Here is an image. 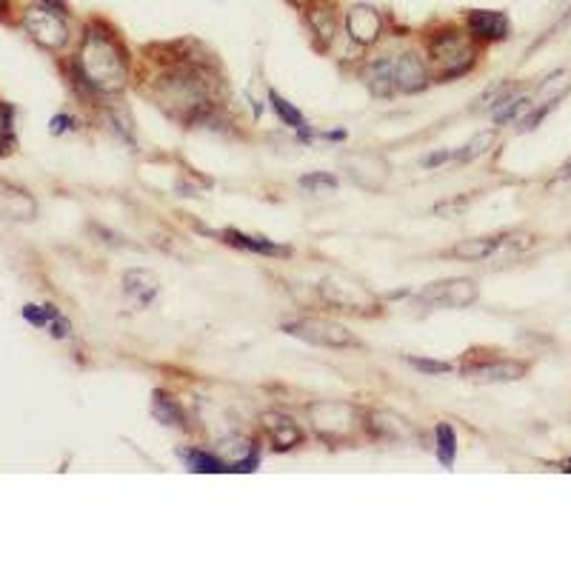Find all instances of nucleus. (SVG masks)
Wrapping results in <instances>:
<instances>
[{
  "label": "nucleus",
  "mask_w": 571,
  "mask_h": 571,
  "mask_svg": "<svg viewBox=\"0 0 571 571\" xmlns=\"http://www.w3.org/2000/svg\"><path fill=\"white\" fill-rule=\"evenodd\" d=\"M309 420L314 423V428L323 437L329 440H341L351 432V423H354V408L349 403H314L309 406Z\"/></svg>",
  "instance_id": "nucleus-5"
},
{
  "label": "nucleus",
  "mask_w": 571,
  "mask_h": 571,
  "mask_svg": "<svg viewBox=\"0 0 571 571\" xmlns=\"http://www.w3.org/2000/svg\"><path fill=\"white\" fill-rule=\"evenodd\" d=\"M123 286H126V295L132 300H137L140 306H149L157 295V277L146 269H132L123 277Z\"/></svg>",
  "instance_id": "nucleus-15"
},
{
  "label": "nucleus",
  "mask_w": 571,
  "mask_h": 571,
  "mask_svg": "<svg viewBox=\"0 0 571 571\" xmlns=\"http://www.w3.org/2000/svg\"><path fill=\"white\" fill-rule=\"evenodd\" d=\"M568 23H571V0H563V6H560V12H557V21L546 29V34H543V38H540L538 43H534V46H540V43H546L548 38H555V34H557L560 29H566Z\"/></svg>",
  "instance_id": "nucleus-27"
},
{
  "label": "nucleus",
  "mask_w": 571,
  "mask_h": 571,
  "mask_svg": "<svg viewBox=\"0 0 571 571\" xmlns=\"http://www.w3.org/2000/svg\"><path fill=\"white\" fill-rule=\"evenodd\" d=\"M526 369H529L526 363H517V360H489V363L466 366L463 374L477 383H511V380H520Z\"/></svg>",
  "instance_id": "nucleus-10"
},
{
  "label": "nucleus",
  "mask_w": 571,
  "mask_h": 571,
  "mask_svg": "<svg viewBox=\"0 0 571 571\" xmlns=\"http://www.w3.org/2000/svg\"><path fill=\"white\" fill-rule=\"evenodd\" d=\"M454 457H457V432L449 423H440L437 426V460L445 469H452Z\"/></svg>",
  "instance_id": "nucleus-19"
},
{
  "label": "nucleus",
  "mask_w": 571,
  "mask_h": 571,
  "mask_svg": "<svg viewBox=\"0 0 571 571\" xmlns=\"http://www.w3.org/2000/svg\"><path fill=\"white\" fill-rule=\"evenodd\" d=\"M300 186L303 189H309V192H320V189H329V192H334L337 189V181L332 174H326V172H314V174H306V177H300Z\"/></svg>",
  "instance_id": "nucleus-25"
},
{
  "label": "nucleus",
  "mask_w": 571,
  "mask_h": 571,
  "mask_svg": "<svg viewBox=\"0 0 571 571\" xmlns=\"http://www.w3.org/2000/svg\"><path fill=\"white\" fill-rule=\"evenodd\" d=\"M420 303H428V306H449V309H463L472 306L477 300V286L469 277H449L426 286V289L417 295Z\"/></svg>",
  "instance_id": "nucleus-4"
},
{
  "label": "nucleus",
  "mask_w": 571,
  "mask_h": 571,
  "mask_svg": "<svg viewBox=\"0 0 571 571\" xmlns=\"http://www.w3.org/2000/svg\"><path fill=\"white\" fill-rule=\"evenodd\" d=\"M269 103H272V109L277 112V117L286 123V126H292V129H303L306 126V120H303V115L295 109V106L286 100V98H280L277 92H269Z\"/></svg>",
  "instance_id": "nucleus-21"
},
{
  "label": "nucleus",
  "mask_w": 571,
  "mask_h": 571,
  "mask_svg": "<svg viewBox=\"0 0 571 571\" xmlns=\"http://www.w3.org/2000/svg\"><path fill=\"white\" fill-rule=\"evenodd\" d=\"M226 243L238 246V248H246V252H257V255H269V257H280V255H289V248H283L277 243H272L269 238H255V235H243V231H235L229 229L223 231Z\"/></svg>",
  "instance_id": "nucleus-16"
},
{
  "label": "nucleus",
  "mask_w": 571,
  "mask_h": 571,
  "mask_svg": "<svg viewBox=\"0 0 571 571\" xmlns=\"http://www.w3.org/2000/svg\"><path fill=\"white\" fill-rule=\"evenodd\" d=\"M263 428H266V435H269V440L275 443V449H277V452L292 449V445H297V443L303 440L300 426H297L292 417L277 415V412L263 415Z\"/></svg>",
  "instance_id": "nucleus-11"
},
{
  "label": "nucleus",
  "mask_w": 571,
  "mask_h": 571,
  "mask_svg": "<svg viewBox=\"0 0 571 571\" xmlns=\"http://www.w3.org/2000/svg\"><path fill=\"white\" fill-rule=\"evenodd\" d=\"M566 174H571V160H568V164H566Z\"/></svg>",
  "instance_id": "nucleus-33"
},
{
  "label": "nucleus",
  "mask_w": 571,
  "mask_h": 571,
  "mask_svg": "<svg viewBox=\"0 0 571 571\" xmlns=\"http://www.w3.org/2000/svg\"><path fill=\"white\" fill-rule=\"evenodd\" d=\"M466 26H469V34L477 41H506L511 32L509 17L497 9H474L469 14Z\"/></svg>",
  "instance_id": "nucleus-8"
},
{
  "label": "nucleus",
  "mask_w": 571,
  "mask_h": 571,
  "mask_svg": "<svg viewBox=\"0 0 571 571\" xmlns=\"http://www.w3.org/2000/svg\"><path fill=\"white\" fill-rule=\"evenodd\" d=\"M380 29H383V21H380L378 9H371L366 4H357L346 12V32L354 43H360V46L374 43L380 38Z\"/></svg>",
  "instance_id": "nucleus-7"
},
{
  "label": "nucleus",
  "mask_w": 571,
  "mask_h": 571,
  "mask_svg": "<svg viewBox=\"0 0 571 571\" xmlns=\"http://www.w3.org/2000/svg\"><path fill=\"white\" fill-rule=\"evenodd\" d=\"M0 6H4V0H0Z\"/></svg>",
  "instance_id": "nucleus-34"
},
{
  "label": "nucleus",
  "mask_w": 571,
  "mask_h": 571,
  "mask_svg": "<svg viewBox=\"0 0 571 571\" xmlns=\"http://www.w3.org/2000/svg\"><path fill=\"white\" fill-rule=\"evenodd\" d=\"M152 417L164 426H183V412L181 406H177L174 398L164 395V391H154V400H152Z\"/></svg>",
  "instance_id": "nucleus-17"
},
{
  "label": "nucleus",
  "mask_w": 571,
  "mask_h": 571,
  "mask_svg": "<svg viewBox=\"0 0 571 571\" xmlns=\"http://www.w3.org/2000/svg\"><path fill=\"white\" fill-rule=\"evenodd\" d=\"M506 238L509 235H494V238H474V240H463V243H457L454 248H452V257H457V260H472V263H477V260H486V257H491L500 246L506 243Z\"/></svg>",
  "instance_id": "nucleus-13"
},
{
  "label": "nucleus",
  "mask_w": 571,
  "mask_h": 571,
  "mask_svg": "<svg viewBox=\"0 0 571 571\" xmlns=\"http://www.w3.org/2000/svg\"><path fill=\"white\" fill-rule=\"evenodd\" d=\"M41 4H43L46 9H51V12L66 14V0H41Z\"/></svg>",
  "instance_id": "nucleus-32"
},
{
  "label": "nucleus",
  "mask_w": 571,
  "mask_h": 571,
  "mask_svg": "<svg viewBox=\"0 0 571 571\" xmlns=\"http://www.w3.org/2000/svg\"><path fill=\"white\" fill-rule=\"evenodd\" d=\"M555 103H557V100H548V103L543 106V109H538V112H534V115H529V117L523 120V129L529 132V129H534V126H538V123H540V120H543V117H546V115L551 112V109H555Z\"/></svg>",
  "instance_id": "nucleus-28"
},
{
  "label": "nucleus",
  "mask_w": 571,
  "mask_h": 571,
  "mask_svg": "<svg viewBox=\"0 0 571 571\" xmlns=\"http://www.w3.org/2000/svg\"><path fill=\"white\" fill-rule=\"evenodd\" d=\"M491 140H494V132H480V135L472 137V143H466V149H463L457 157L460 160H474V157H480L491 146Z\"/></svg>",
  "instance_id": "nucleus-23"
},
{
  "label": "nucleus",
  "mask_w": 571,
  "mask_h": 571,
  "mask_svg": "<svg viewBox=\"0 0 571 571\" xmlns=\"http://www.w3.org/2000/svg\"><path fill=\"white\" fill-rule=\"evenodd\" d=\"M432 58L440 66L443 78H454L469 71L474 63V49L469 46V38L460 32H443L432 41Z\"/></svg>",
  "instance_id": "nucleus-2"
},
{
  "label": "nucleus",
  "mask_w": 571,
  "mask_h": 571,
  "mask_svg": "<svg viewBox=\"0 0 571 571\" xmlns=\"http://www.w3.org/2000/svg\"><path fill=\"white\" fill-rule=\"evenodd\" d=\"M383 164H386V160L378 157V154H371V152H354V154L346 157L351 181L357 186H363V189H380L383 186V181L388 177V169L374 172V166H383Z\"/></svg>",
  "instance_id": "nucleus-9"
},
{
  "label": "nucleus",
  "mask_w": 571,
  "mask_h": 571,
  "mask_svg": "<svg viewBox=\"0 0 571 571\" xmlns=\"http://www.w3.org/2000/svg\"><path fill=\"white\" fill-rule=\"evenodd\" d=\"M26 29L38 38L43 46H61L66 43V23H63V14L61 12H51V9H32L26 14Z\"/></svg>",
  "instance_id": "nucleus-6"
},
{
  "label": "nucleus",
  "mask_w": 571,
  "mask_h": 571,
  "mask_svg": "<svg viewBox=\"0 0 571 571\" xmlns=\"http://www.w3.org/2000/svg\"><path fill=\"white\" fill-rule=\"evenodd\" d=\"M309 23H312V29H314L326 43L334 38V32H337V26H334V14H332L329 9H309Z\"/></svg>",
  "instance_id": "nucleus-22"
},
{
  "label": "nucleus",
  "mask_w": 571,
  "mask_h": 571,
  "mask_svg": "<svg viewBox=\"0 0 571 571\" xmlns=\"http://www.w3.org/2000/svg\"><path fill=\"white\" fill-rule=\"evenodd\" d=\"M23 317L29 320L32 326L43 329V326H49L51 320L58 317V309L55 306H23Z\"/></svg>",
  "instance_id": "nucleus-24"
},
{
  "label": "nucleus",
  "mask_w": 571,
  "mask_h": 571,
  "mask_svg": "<svg viewBox=\"0 0 571 571\" xmlns=\"http://www.w3.org/2000/svg\"><path fill=\"white\" fill-rule=\"evenodd\" d=\"M452 157V152H435L432 157H426V166H437V164H445V160Z\"/></svg>",
  "instance_id": "nucleus-31"
},
{
  "label": "nucleus",
  "mask_w": 571,
  "mask_h": 571,
  "mask_svg": "<svg viewBox=\"0 0 571 571\" xmlns=\"http://www.w3.org/2000/svg\"><path fill=\"white\" fill-rule=\"evenodd\" d=\"M69 126H71V117H66V115H58L55 120H51V135H63Z\"/></svg>",
  "instance_id": "nucleus-30"
},
{
  "label": "nucleus",
  "mask_w": 571,
  "mask_h": 571,
  "mask_svg": "<svg viewBox=\"0 0 571 571\" xmlns=\"http://www.w3.org/2000/svg\"><path fill=\"white\" fill-rule=\"evenodd\" d=\"M283 332H289L292 337H300V341H306L312 346H326V349H346L357 343L349 329H343L341 323H332V320H314V317L292 320V323L283 326Z\"/></svg>",
  "instance_id": "nucleus-3"
},
{
  "label": "nucleus",
  "mask_w": 571,
  "mask_h": 571,
  "mask_svg": "<svg viewBox=\"0 0 571 571\" xmlns=\"http://www.w3.org/2000/svg\"><path fill=\"white\" fill-rule=\"evenodd\" d=\"M366 80H369V89L378 98H388L398 92V80H395V58H386V61H378L371 63L369 71H366Z\"/></svg>",
  "instance_id": "nucleus-14"
},
{
  "label": "nucleus",
  "mask_w": 571,
  "mask_h": 571,
  "mask_svg": "<svg viewBox=\"0 0 571 571\" xmlns=\"http://www.w3.org/2000/svg\"><path fill=\"white\" fill-rule=\"evenodd\" d=\"M49 329H51V337H55V341H63V337H69V320L58 314V317L49 323Z\"/></svg>",
  "instance_id": "nucleus-29"
},
{
  "label": "nucleus",
  "mask_w": 571,
  "mask_h": 571,
  "mask_svg": "<svg viewBox=\"0 0 571 571\" xmlns=\"http://www.w3.org/2000/svg\"><path fill=\"white\" fill-rule=\"evenodd\" d=\"M80 71L100 92H115V89H120L123 80H126V58H123V49L109 34L89 29L83 55H80Z\"/></svg>",
  "instance_id": "nucleus-1"
},
{
  "label": "nucleus",
  "mask_w": 571,
  "mask_h": 571,
  "mask_svg": "<svg viewBox=\"0 0 571 571\" xmlns=\"http://www.w3.org/2000/svg\"><path fill=\"white\" fill-rule=\"evenodd\" d=\"M181 457L186 460V466L192 472H201V474H218V472H229V466L220 460V457H211L206 452H198V449H189V452H181Z\"/></svg>",
  "instance_id": "nucleus-18"
},
{
  "label": "nucleus",
  "mask_w": 571,
  "mask_h": 571,
  "mask_svg": "<svg viewBox=\"0 0 571 571\" xmlns=\"http://www.w3.org/2000/svg\"><path fill=\"white\" fill-rule=\"evenodd\" d=\"M395 80H398V92H420L426 86L428 75H426V66L423 61L415 55V51H406L395 61Z\"/></svg>",
  "instance_id": "nucleus-12"
},
{
  "label": "nucleus",
  "mask_w": 571,
  "mask_h": 571,
  "mask_svg": "<svg viewBox=\"0 0 571 571\" xmlns=\"http://www.w3.org/2000/svg\"><path fill=\"white\" fill-rule=\"evenodd\" d=\"M529 106H531L529 98H506V100H500L494 106V123H500V126H503V123H511V120L520 117Z\"/></svg>",
  "instance_id": "nucleus-20"
},
{
  "label": "nucleus",
  "mask_w": 571,
  "mask_h": 571,
  "mask_svg": "<svg viewBox=\"0 0 571 571\" xmlns=\"http://www.w3.org/2000/svg\"><path fill=\"white\" fill-rule=\"evenodd\" d=\"M408 366H415L423 374H449L452 363H443V360H428V357H406Z\"/></svg>",
  "instance_id": "nucleus-26"
}]
</instances>
